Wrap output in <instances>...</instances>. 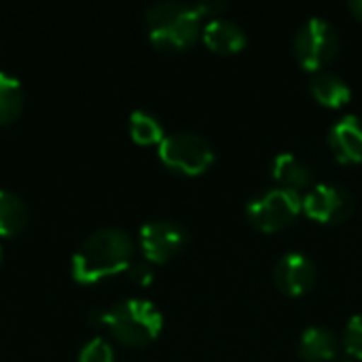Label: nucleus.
<instances>
[{
	"instance_id": "nucleus-23",
	"label": "nucleus",
	"mask_w": 362,
	"mask_h": 362,
	"mask_svg": "<svg viewBox=\"0 0 362 362\" xmlns=\"http://www.w3.org/2000/svg\"><path fill=\"white\" fill-rule=\"evenodd\" d=\"M354 361H356V358H352L348 352H346V354H339V356L335 358V362H354Z\"/></svg>"
},
{
	"instance_id": "nucleus-12",
	"label": "nucleus",
	"mask_w": 362,
	"mask_h": 362,
	"mask_svg": "<svg viewBox=\"0 0 362 362\" xmlns=\"http://www.w3.org/2000/svg\"><path fill=\"white\" fill-rule=\"evenodd\" d=\"M272 176L280 187L297 191V193L301 189H308L312 185V180H314L312 168L303 159H299L295 153L276 155L274 161H272Z\"/></svg>"
},
{
	"instance_id": "nucleus-2",
	"label": "nucleus",
	"mask_w": 362,
	"mask_h": 362,
	"mask_svg": "<svg viewBox=\"0 0 362 362\" xmlns=\"http://www.w3.org/2000/svg\"><path fill=\"white\" fill-rule=\"evenodd\" d=\"M91 325H102L123 346L142 348L157 339L163 329V316L146 299H125L108 310L91 312Z\"/></svg>"
},
{
	"instance_id": "nucleus-15",
	"label": "nucleus",
	"mask_w": 362,
	"mask_h": 362,
	"mask_svg": "<svg viewBox=\"0 0 362 362\" xmlns=\"http://www.w3.org/2000/svg\"><path fill=\"white\" fill-rule=\"evenodd\" d=\"M28 223V208L23 199L11 191L0 189V238L17 235Z\"/></svg>"
},
{
	"instance_id": "nucleus-10",
	"label": "nucleus",
	"mask_w": 362,
	"mask_h": 362,
	"mask_svg": "<svg viewBox=\"0 0 362 362\" xmlns=\"http://www.w3.org/2000/svg\"><path fill=\"white\" fill-rule=\"evenodd\" d=\"M329 146L344 163H362V119L358 115L341 117L329 132Z\"/></svg>"
},
{
	"instance_id": "nucleus-22",
	"label": "nucleus",
	"mask_w": 362,
	"mask_h": 362,
	"mask_svg": "<svg viewBox=\"0 0 362 362\" xmlns=\"http://www.w3.org/2000/svg\"><path fill=\"white\" fill-rule=\"evenodd\" d=\"M348 6H350V11L354 13V17L362 21V0H350Z\"/></svg>"
},
{
	"instance_id": "nucleus-20",
	"label": "nucleus",
	"mask_w": 362,
	"mask_h": 362,
	"mask_svg": "<svg viewBox=\"0 0 362 362\" xmlns=\"http://www.w3.org/2000/svg\"><path fill=\"white\" fill-rule=\"evenodd\" d=\"M129 278H132V282H136V284H140V286H148L151 282H153V269H151V265H148V261H136V263H132L129 265Z\"/></svg>"
},
{
	"instance_id": "nucleus-1",
	"label": "nucleus",
	"mask_w": 362,
	"mask_h": 362,
	"mask_svg": "<svg viewBox=\"0 0 362 362\" xmlns=\"http://www.w3.org/2000/svg\"><path fill=\"white\" fill-rule=\"evenodd\" d=\"M134 240L123 229H98L89 238H85L72 255V278L78 284H95L110 276L127 272L134 263Z\"/></svg>"
},
{
	"instance_id": "nucleus-21",
	"label": "nucleus",
	"mask_w": 362,
	"mask_h": 362,
	"mask_svg": "<svg viewBox=\"0 0 362 362\" xmlns=\"http://www.w3.org/2000/svg\"><path fill=\"white\" fill-rule=\"evenodd\" d=\"M195 8H197V13H199L202 19H204V17L216 19V17H223V11L227 8V4L221 2V0H210V2L204 0V2H197Z\"/></svg>"
},
{
	"instance_id": "nucleus-5",
	"label": "nucleus",
	"mask_w": 362,
	"mask_h": 362,
	"mask_svg": "<svg viewBox=\"0 0 362 362\" xmlns=\"http://www.w3.org/2000/svg\"><path fill=\"white\" fill-rule=\"evenodd\" d=\"M339 47H341L339 30L335 28V23H331L320 15L303 21L293 42L297 62L310 72H320L337 55Z\"/></svg>"
},
{
	"instance_id": "nucleus-18",
	"label": "nucleus",
	"mask_w": 362,
	"mask_h": 362,
	"mask_svg": "<svg viewBox=\"0 0 362 362\" xmlns=\"http://www.w3.org/2000/svg\"><path fill=\"white\" fill-rule=\"evenodd\" d=\"M78 362H115V352L112 346L106 339L93 337L89 339L81 352H78Z\"/></svg>"
},
{
	"instance_id": "nucleus-19",
	"label": "nucleus",
	"mask_w": 362,
	"mask_h": 362,
	"mask_svg": "<svg viewBox=\"0 0 362 362\" xmlns=\"http://www.w3.org/2000/svg\"><path fill=\"white\" fill-rule=\"evenodd\" d=\"M344 346L352 358L362 361V314H356L350 318L346 333H344Z\"/></svg>"
},
{
	"instance_id": "nucleus-11",
	"label": "nucleus",
	"mask_w": 362,
	"mask_h": 362,
	"mask_svg": "<svg viewBox=\"0 0 362 362\" xmlns=\"http://www.w3.org/2000/svg\"><path fill=\"white\" fill-rule=\"evenodd\" d=\"M202 38H204L206 47H210L214 53H221V55L238 53L248 42L246 30L229 17L208 19L202 28Z\"/></svg>"
},
{
	"instance_id": "nucleus-24",
	"label": "nucleus",
	"mask_w": 362,
	"mask_h": 362,
	"mask_svg": "<svg viewBox=\"0 0 362 362\" xmlns=\"http://www.w3.org/2000/svg\"><path fill=\"white\" fill-rule=\"evenodd\" d=\"M0 261H2V246H0Z\"/></svg>"
},
{
	"instance_id": "nucleus-4",
	"label": "nucleus",
	"mask_w": 362,
	"mask_h": 362,
	"mask_svg": "<svg viewBox=\"0 0 362 362\" xmlns=\"http://www.w3.org/2000/svg\"><path fill=\"white\" fill-rule=\"evenodd\" d=\"M159 159L168 170L180 176H199L214 163V148L197 132L182 129L161 140Z\"/></svg>"
},
{
	"instance_id": "nucleus-7",
	"label": "nucleus",
	"mask_w": 362,
	"mask_h": 362,
	"mask_svg": "<svg viewBox=\"0 0 362 362\" xmlns=\"http://www.w3.org/2000/svg\"><path fill=\"white\" fill-rule=\"evenodd\" d=\"M303 212L318 223L339 225L354 212V195L339 185H316L303 195Z\"/></svg>"
},
{
	"instance_id": "nucleus-14",
	"label": "nucleus",
	"mask_w": 362,
	"mask_h": 362,
	"mask_svg": "<svg viewBox=\"0 0 362 362\" xmlns=\"http://www.w3.org/2000/svg\"><path fill=\"white\" fill-rule=\"evenodd\" d=\"M299 354L308 362H335L339 356V341L333 331L322 327H310L301 333Z\"/></svg>"
},
{
	"instance_id": "nucleus-6",
	"label": "nucleus",
	"mask_w": 362,
	"mask_h": 362,
	"mask_svg": "<svg viewBox=\"0 0 362 362\" xmlns=\"http://www.w3.org/2000/svg\"><path fill=\"white\" fill-rule=\"evenodd\" d=\"M303 210V197L284 187H269L257 193L246 206V218L259 231L272 233L288 227Z\"/></svg>"
},
{
	"instance_id": "nucleus-16",
	"label": "nucleus",
	"mask_w": 362,
	"mask_h": 362,
	"mask_svg": "<svg viewBox=\"0 0 362 362\" xmlns=\"http://www.w3.org/2000/svg\"><path fill=\"white\" fill-rule=\"evenodd\" d=\"M21 108H23V91L19 78L0 70V125L15 121Z\"/></svg>"
},
{
	"instance_id": "nucleus-9",
	"label": "nucleus",
	"mask_w": 362,
	"mask_h": 362,
	"mask_svg": "<svg viewBox=\"0 0 362 362\" xmlns=\"http://www.w3.org/2000/svg\"><path fill=\"white\" fill-rule=\"evenodd\" d=\"M274 282L284 295L301 297L316 282V265L303 252H286L274 267Z\"/></svg>"
},
{
	"instance_id": "nucleus-13",
	"label": "nucleus",
	"mask_w": 362,
	"mask_h": 362,
	"mask_svg": "<svg viewBox=\"0 0 362 362\" xmlns=\"http://www.w3.org/2000/svg\"><path fill=\"white\" fill-rule=\"evenodd\" d=\"M310 91L316 98V102H320L322 106H329V108H341L352 98V89H350L348 81L331 70L314 72L310 78Z\"/></svg>"
},
{
	"instance_id": "nucleus-8",
	"label": "nucleus",
	"mask_w": 362,
	"mask_h": 362,
	"mask_svg": "<svg viewBox=\"0 0 362 362\" xmlns=\"http://www.w3.org/2000/svg\"><path fill=\"white\" fill-rule=\"evenodd\" d=\"M140 250L148 263H168L182 252L189 242V233L174 221H148L140 227Z\"/></svg>"
},
{
	"instance_id": "nucleus-3",
	"label": "nucleus",
	"mask_w": 362,
	"mask_h": 362,
	"mask_svg": "<svg viewBox=\"0 0 362 362\" xmlns=\"http://www.w3.org/2000/svg\"><path fill=\"white\" fill-rule=\"evenodd\" d=\"M146 28L151 42L161 51H182L202 36V17L195 4L155 2L146 8Z\"/></svg>"
},
{
	"instance_id": "nucleus-17",
	"label": "nucleus",
	"mask_w": 362,
	"mask_h": 362,
	"mask_svg": "<svg viewBox=\"0 0 362 362\" xmlns=\"http://www.w3.org/2000/svg\"><path fill=\"white\" fill-rule=\"evenodd\" d=\"M129 136L138 144H161L165 138L161 121L148 110H134L129 117Z\"/></svg>"
}]
</instances>
